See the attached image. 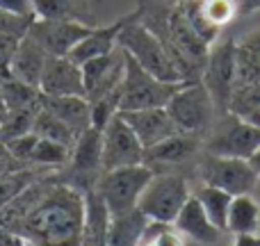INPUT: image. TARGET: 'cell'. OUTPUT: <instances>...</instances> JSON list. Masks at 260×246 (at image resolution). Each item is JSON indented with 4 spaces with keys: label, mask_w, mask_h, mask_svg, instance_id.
<instances>
[{
    "label": "cell",
    "mask_w": 260,
    "mask_h": 246,
    "mask_svg": "<svg viewBox=\"0 0 260 246\" xmlns=\"http://www.w3.org/2000/svg\"><path fill=\"white\" fill-rule=\"evenodd\" d=\"M244 119H247V121H251V123H256V125H260V108H256L251 114H249V117H244Z\"/></svg>",
    "instance_id": "cell-40"
},
{
    "label": "cell",
    "mask_w": 260,
    "mask_h": 246,
    "mask_svg": "<svg viewBox=\"0 0 260 246\" xmlns=\"http://www.w3.org/2000/svg\"><path fill=\"white\" fill-rule=\"evenodd\" d=\"M126 76V50L117 46L108 55L94 57L82 64V78H85V98L89 103L121 96V82Z\"/></svg>",
    "instance_id": "cell-10"
},
{
    "label": "cell",
    "mask_w": 260,
    "mask_h": 246,
    "mask_svg": "<svg viewBox=\"0 0 260 246\" xmlns=\"http://www.w3.org/2000/svg\"><path fill=\"white\" fill-rule=\"evenodd\" d=\"M169 117L183 132H192L199 137H206L210 125L215 123V103L208 94L206 85L201 80L183 82L180 89L165 105Z\"/></svg>",
    "instance_id": "cell-7"
},
{
    "label": "cell",
    "mask_w": 260,
    "mask_h": 246,
    "mask_svg": "<svg viewBox=\"0 0 260 246\" xmlns=\"http://www.w3.org/2000/svg\"><path fill=\"white\" fill-rule=\"evenodd\" d=\"M110 224L112 212L108 210L105 201L96 194V189L85 192V215H82L80 246H108L110 242Z\"/></svg>",
    "instance_id": "cell-18"
},
{
    "label": "cell",
    "mask_w": 260,
    "mask_h": 246,
    "mask_svg": "<svg viewBox=\"0 0 260 246\" xmlns=\"http://www.w3.org/2000/svg\"><path fill=\"white\" fill-rule=\"evenodd\" d=\"M85 192L46 173L0 210V226L30 246H80Z\"/></svg>",
    "instance_id": "cell-1"
},
{
    "label": "cell",
    "mask_w": 260,
    "mask_h": 246,
    "mask_svg": "<svg viewBox=\"0 0 260 246\" xmlns=\"http://www.w3.org/2000/svg\"><path fill=\"white\" fill-rule=\"evenodd\" d=\"M0 246H25V239L18 233H14V230L0 226Z\"/></svg>",
    "instance_id": "cell-37"
},
{
    "label": "cell",
    "mask_w": 260,
    "mask_h": 246,
    "mask_svg": "<svg viewBox=\"0 0 260 246\" xmlns=\"http://www.w3.org/2000/svg\"><path fill=\"white\" fill-rule=\"evenodd\" d=\"M0 94L5 98L7 110H39L41 91L39 87L25 85L16 78H0Z\"/></svg>",
    "instance_id": "cell-26"
},
{
    "label": "cell",
    "mask_w": 260,
    "mask_h": 246,
    "mask_svg": "<svg viewBox=\"0 0 260 246\" xmlns=\"http://www.w3.org/2000/svg\"><path fill=\"white\" fill-rule=\"evenodd\" d=\"M35 18H59V21H80L94 25L87 16V7L82 0H32Z\"/></svg>",
    "instance_id": "cell-24"
},
{
    "label": "cell",
    "mask_w": 260,
    "mask_h": 246,
    "mask_svg": "<svg viewBox=\"0 0 260 246\" xmlns=\"http://www.w3.org/2000/svg\"><path fill=\"white\" fill-rule=\"evenodd\" d=\"M117 44L139 64L142 68H146L148 73H153L155 78L165 82H187L183 78V73L178 71L176 62L171 59L169 50L165 48V44L160 41V37L153 30H148L142 21H139V9H135L133 14H128L126 25L119 32Z\"/></svg>",
    "instance_id": "cell-2"
},
{
    "label": "cell",
    "mask_w": 260,
    "mask_h": 246,
    "mask_svg": "<svg viewBox=\"0 0 260 246\" xmlns=\"http://www.w3.org/2000/svg\"><path fill=\"white\" fill-rule=\"evenodd\" d=\"M126 21H128V16L119 18V21L110 23V25H103V27H96L94 25L80 41H78L76 48H73L67 57L73 59L76 64H80V66H82V64L89 62V59L101 57V55H108L110 50H114L119 46L117 39H119L121 27L126 25Z\"/></svg>",
    "instance_id": "cell-19"
},
{
    "label": "cell",
    "mask_w": 260,
    "mask_h": 246,
    "mask_svg": "<svg viewBox=\"0 0 260 246\" xmlns=\"http://www.w3.org/2000/svg\"><path fill=\"white\" fill-rule=\"evenodd\" d=\"M226 233L247 235L260 233V203L253 194H238L233 196L226 217Z\"/></svg>",
    "instance_id": "cell-22"
},
{
    "label": "cell",
    "mask_w": 260,
    "mask_h": 246,
    "mask_svg": "<svg viewBox=\"0 0 260 246\" xmlns=\"http://www.w3.org/2000/svg\"><path fill=\"white\" fill-rule=\"evenodd\" d=\"M39 91L44 96H85L82 66L69 57L50 55L41 73Z\"/></svg>",
    "instance_id": "cell-14"
},
{
    "label": "cell",
    "mask_w": 260,
    "mask_h": 246,
    "mask_svg": "<svg viewBox=\"0 0 260 246\" xmlns=\"http://www.w3.org/2000/svg\"><path fill=\"white\" fill-rule=\"evenodd\" d=\"M253 196H256L258 198V203H260V175H258V183H256V187H253Z\"/></svg>",
    "instance_id": "cell-43"
},
{
    "label": "cell",
    "mask_w": 260,
    "mask_h": 246,
    "mask_svg": "<svg viewBox=\"0 0 260 246\" xmlns=\"http://www.w3.org/2000/svg\"><path fill=\"white\" fill-rule=\"evenodd\" d=\"M144 146L133 132V128L123 121L121 114H114L103 128V171L119 166L142 164Z\"/></svg>",
    "instance_id": "cell-11"
},
{
    "label": "cell",
    "mask_w": 260,
    "mask_h": 246,
    "mask_svg": "<svg viewBox=\"0 0 260 246\" xmlns=\"http://www.w3.org/2000/svg\"><path fill=\"white\" fill-rule=\"evenodd\" d=\"M183 82H165L142 68L126 53V76L121 82L119 96V112L123 110H146V108H165L169 98L180 89Z\"/></svg>",
    "instance_id": "cell-6"
},
{
    "label": "cell",
    "mask_w": 260,
    "mask_h": 246,
    "mask_svg": "<svg viewBox=\"0 0 260 246\" xmlns=\"http://www.w3.org/2000/svg\"><path fill=\"white\" fill-rule=\"evenodd\" d=\"M199 9H201L203 18L210 27L221 32L233 18H238V5L235 0H199Z\"/></svg>",
    "instance_id": "cell-29"
},
{
    "label": "cell",
    "mask_w": 260,
    "mask_h": 246,
    "mask_svg": "<svg viewBox=\"0 0 260 246\" xmlns=\"http://www.w3.org/2000/svg\"><path fill=\"white\" fill-rule=\"evenodd\" d=\"M199 175L203 185H212L231 196L238 194H251L258 183V171L251 166L249 160L240 157H221L203 151L201 162H199Z\"/></svg>",
    "instance_id": "cell-9"
},
{
    "label": "cell",
    "mask_w": 260,
    "mask_h": 246,
    "mask_svg": "<svg viewBox=\"0 0 260 246\" xmlns=\"http://www.w3.org/2000/svg\"><path fill=\"white\" fill-rule=\"evenodd\" d=\"M192 196L187 180L180 173L171 171H155L151 183L146 185L142 198L137 203V210L148 221L160 224H174L178 212L183 210L185 201Z\"/></svg>",
    "instance_id": "cell-5"
},
{
    "label": "cell",
    "mask_w": 260,
    "mask_h": 246,
    "mask_svg": "<svg viewBox=\"0 0 260 246\" xmlns=\"http://www.w3.org/2000/svg\"><path fill=\"white\" fill-rule=\"evenodd\" d=\"M32 132H37L39 137H44V139L59 142V144H64V146H69V148H73V144H76V139H78V134L73 132L67 123L59 121L53 112H48L44 105H41V110L37 112V117H35Z\"/></svg>",
    "instance_id": "cell-28"
},
{
    "label": "cell",
    "mask_w": 260,
    "mask_h": 246,
    "mask_svg": "<svg viewBox=\"0 0 260 246\" xmlns=\"http://www.w3.org/2000/svg\"><path fill=\"white\" fill-rule=\"evenodd\" d=\"M69 173L91 189L103 173V130L91 125L76 139L69 157ZM85 189V192H87Z\"/></svg>",
    "instance_id": "cell-13"
},
{
    "label": "cell",
    "mask_w": 260,
    "mask_h": 246,
    "mask_svg": "<svg viewBox=\"0 0 260 246\" xmlns=\"http://www.w3.org/2000/svg\"><path fill=\"white\" fill-rule=\"evenodd\" d=\"M231 246H260V233H247V235H233Z\"/></svg>",
    "instance_id": "cell-38"
},
{
    "label": "cell",
    "mask_w": 260,
    "mask_h": 246,
    "mask_svg": "<svg viewBox=\"0 0 260 246\" xmlns=\"http://www.w3.org/2000/svg\"><path fill=\"white\" fill-rule=\"evenodd\" d=\"M80 21H59V18H32L25 34L32 37L41 48L53 57H67L76 44L91 30Z\"/></svg>",
    "instance_id": "cell-12"
},
{
    "label": "cell",
    "mask_w": 260,
    "mask_h": 246,
    "mask_svg": "<svg viewBox=\"0 0 260 246\" xmlns=\"http://www.w3.org/2000/svg\"><path fill=\"white\" fill-rule=\"evenodd\" d=\"M35 142H37V134L35 132H27V134H21V137L12 139V142H7V148L25 166H30V153H32V148H35Z\"/></svg>",
    "instance_id": "cell-34"
},
{
    "label": "cell",
    "mask_w": 260,
    "mask_h": 246,
    "mask_svg": "<svg viewBox=\"0 0 260 246\" xmlns=\"http://www.w3.org/2000/svg\"><path fill=\"white\" fill-rule=\"evenodd\" d=\"M194 196L199 198V203L203 205V210H206V215L210 217L212 224L224 233L226 230V217H229V207H231L233 196H231L229 192H224V189H219V187H212V185H201Z\"/></svg>",
    "instance_id": "cell-27"
},
{
    "label": "cell",
    "mask_w": 260,
    "mask_h": 246,
    "mask_svg": "<svg viewBox=\"0 0 260 246\" xmlns=\"http://www.w3.org/2000/svg\"><path fill=\"white\" fill-rule=\"evenodd\" d=\"M48 171H41V169H23L18 173H12V175H5L0 178V210H3L7 203H12L23 189L27 187L30 183H35L37 178L46 175Z\"/></svg>",
    "instance_id": "cell-31"
},
{
    "label": "cell",
    "mask_w": 260,
    "mask_h": 246,
    "mask_svg": "<svg viewBox=\"0 0 260 246\" xmlns=\"http://www.w3.org/2000/svg\"><path fill=\"white\" fill-rule=\"evenodd\" d=\"M201 82L206 85L217 114L229 112L231 96L238 82V44L226 39L221 44H212L201 71Z\"/></svg>",
    "instance_id": "cell-8"
},
{
    "label": "cell",
    "mask_w": 260,
    "mask_h": 246,
    "mask_svg": "<svg viewBox=\"0 0 260 246\" xmlns=\"http://www.w3.org/2000/svg\"><path fill=\"white\" fill-rule=\"evenodd\" d=\"M203 153V137L192 132H176L171 137L162 139L160 144L144 151V164H148L153 171L157 166H178L183 162L197 157Z\"/></svg>",
    "instance_id": "cell-16"
},
{
    "label": "cell",
    "mask_w": 260,
    "mask_h": 246,
    "mask_svg": "<svg viewBox=\"0 0 260 246\" xmlns=\"http://www.w3.org/2000/svg\"><path fill=\"white\" fill-rule=\"evenodd\" d=\"M155 171L148 164H130L119 166V169L103 171L96 180L94 189L101 198L105 201L108 210L114 215H123L137 207L139 198H142L146 185L151 183Z\"/></svg>",
    "instance_id": "cell-4"
},
{
    "label": "cell",
    "mask_w": 260,
    "mask_h": 246,
    "mask_svg": "<svg viewBox=\"0 0 260 246\" xmlns=\"http://www.w3.org/2000/svg\"><path fill=\"white\" fill-rule=\"evenodd\" d=\"M203 151L221 157L251 160L260 151V125L233 112L221 114L203 137Z\"/></svg>",
    "instance_id": "cell-3"
},
{
    "label": "cell",
    "mask_w": 260,
    "mask_h": 246,
    "mask_svg": "<svg viewBox=\"0 0 260 246\" xmlns=\"http://www.w3.org/2000/svg\"><path fill=\"white\" fill-rule=\"evenodd\" d=\"M235 5H238V16H249L260 9V0H235Z\"/></svg>",
    "instance_id": "cell-39"
},
{
    "label": "cell",
    "mask_w": 260,
    "mask_h": 246,
    "mask_svg": "<svg viewBox=\"0 0 260 246\" xmlns=\"http://www.w3.org/2000/svg\"><path fill=\"white\" fill-rule=\"evenodd\" d=\"M69 157H71V148L69 146L53 142V139H44L37 134L35 148L30 153V166L32 169H41V171L62 169V166L69 164Z\"/></svg>",
    "instance_id": "cell-25"
},
{
    "label": "cell",
    "mask_w": 260,
    "mask_h": 246,
    "mask_svg": "<svg viewBox=\"0 0 260 246\" xmlns=\"http://www.w3.org/2000/svg\"><path fill=\"white\" fill-rule=\"evenodd\" d=\"M41 105L53 112L62 123H67L80 137L87 128H91V105L85 96H44Z\"/></svg>",
    "instance_id": "cell-21"
},
{
    "label": "cell",
    "mask_w": 260,
    "mask_h": 246,
    "mask_svg": "<svg viewBox=\"0 0 260 246\" xmlns=\"http://www.w3.org/2000/svg\"><path fill=\"white\" fill-rule=\"evenodd\" d=\"M5 117H7V105H5V98H3V94H0V123L5 121Z\"/></svg>",
    "instance_id": "cell-41"
},
{
    "label": "cell",
    "mask_w": 260,
    "mask_h": 246,
    "mask_svg": "<svg viewBox=\"0 0 260 246\" xmlns=\"http://www.w3.org/2000/svg\"><path fill=\"white\" fill-rule=\"evenodd\" d=\"M0 9L14 16H27L35 18V7H32V0H0Z\"/></svg>",
    "instance_id": "cell-36"
},
{
    "label": "cell",
    "mask_w": 260,
    "mask_h": 246,
    "mask_svg": "<svg viewBox=\"0 0 260 246\" xmlns=\"http://www.w3.org/2000/svg\"><path fill=\"white\" fill-rule=\"evenodd\" d=\"M174 226L185 237L194 239V242H199V244H217L221 237V230L210 221V217L206 215L203 205L199 203V198L194 196V194L185 201L183 210L178 212Z\"/></svg>",
    "instance_id": "cell-20"
},
{
    "label": "cell",
    "mask_w": 260,
    "mask_h": 246,
    "mask_svg": "<svg viewBox=\"0 0 260 246\" xmlns=\"http://www.w3.org/2000/svg\"><path fill=\"white\" fill-rule=\"evenodd\" d=\"M139 246H185L183 233L176 228L174 224H160V221H151L144 230Z\"/></svg>",
    "instance_id": "cell-32"
},
{
    "label": "cell",
    "mask_w": 260,
    "mask_h": 246,
    "mask_svg": "<svg viewBox=\"0 0 260 246\" xmlns=\"http://www.w3.org/2000/svg\"><path fill=\"white\" fill-rule=\"evenodd\" d=\"M25 246H30V244H25Z\"/></svg>",
    "instance_id": "cell-44"
},
{
    "label": "cell",
    "mask_w": 260,
    "mask_h": 246,
    "mask_svg": "<svg viewBox=\"0 0 260 246\" xmlns=\"http://www.w3.org/2000/svg\"><path fill=\"white\" fill-rule=\"evenodd\" d=\"M23 169H32V166H25L12 151L7 148V144L0 142V178L5 175H12V173H18Z\"/></svg>",
    "instance_id": "cell-35"
},
{
    "label": "cell",
    "mask_w": 260,
    "mask_h": 246,
    "mask_svg": "<svg viewBox=\"0 0 260 246\" xmlns=\"http://www.w3.org/2000/svg\"><path fill=\"white\" fill-rule=\"evenodd\" d=\"M123 117L133 132L137 134V139L142 142L144 151L155 144H160L162 139L171 137L176 132H183L178 130V125L174 123V119L169 117L167 108H146V110H123L119 112Z\"/></svg>",
    "instance_id": "cell-15"
},
{
    "label": "cell",
    "mask_w": 260,
    "mask_h": 246,
    "mask_svg": "<svg viewBox=\"0 0 260 246\" xmlns=\"http://www.w3.org/2000/svg\"><path fill=\"white\" fill-rule=\"evenodd\" d=\"M50 55L37 44L32 37L23 34L18 39V46L14 50V57L9 62V71L7 78H16V80L25 82V85L39 87L41 73H44V66L48 62Z\"/></svg>",
    "instance_id": "cell-17"
},
{
    "label": "cell",
    "mask_w": 260,
    "mask_h": 246,
    "mask_svg": "<svg viewBox=\"0 0 260 246\" xmlns=\"http://www.w3.org/2000/svg\"><path fill=\"white\" fill-rule=\"evenodd\" d=\"M151 221L135 207L123 215H114L110 224V242L108 246H139L144 230Z\"/></svg>",
    "instance_id": "cell-23"
},
{
    "label": "cell",
    "mask_w": 260,
    "mask_h": 246,
    "mask_svg": "<svg viewBox=\"0 0 260 246\" xmlns=\"http://www.w3.org/2000/svg\"><path fill=\"white\" fill-rule=\"evenodd\" d=\"M39 110H7V117L0 123V142L7 144V142H12V139L21 137V134L32 132L35 117Z\"/></svg>",
    "instance_id": "cell-30"
},
{
    "label": "cell",
    "mask_w": 260,
    "mask_h": 246,
    "mask_svg": "<svg viewBox=\"0 0 260 246\" xmlns=\"http://www.w3.org/2000/svg\"><path fill=\"white\" fill-rule=\"evenodd\" d=\"M249 162H251V166H253V169L258 171V175H260V151H258L256 155H253V157H251V160H249Z\"/></svg>",
    "instance_id": "cell-42"
},
{
    "label": "cell",
    "mask_w": 260,
    "mask_h": 246,
    "mask_svg": "<svg viewBox=\"0 0 260 246\" xmlns=\"http://www.w3.org/2000/svg\"><path fill=\"white\" fill-rule=\"evenodd\" d=\"M18 39H21V37L0 30V78H7L9 62H12V57H14V50H16V46H18Z\"/></svg>",
    "instance_id": "cell-33"
}]
</instances>
